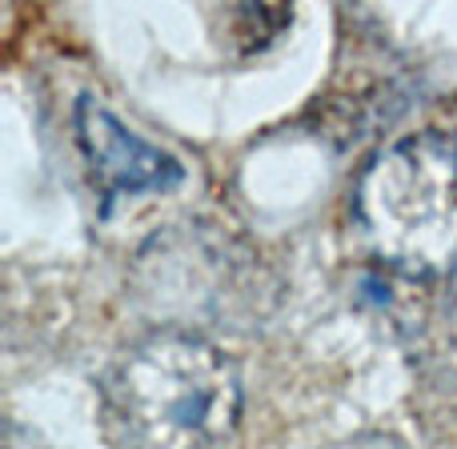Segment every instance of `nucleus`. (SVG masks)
Wrapping results in <instances>:
<instances>
[{
	"label": "nucleus",
	"instance_id": "f257e3e1",
	"mask_svg": "<svg viewBox=\"0 0 457 449\" xmlns=\"http://www.w3.org/2000/svg\"><path fill=\"white\" fill-rule=\"evenodd\" d=\"M241 373L205 333L161 325L129 341L101 378L112 449H213L241 418Z\"/></svg>",
	"mask_w": 457,
	"mask_h": 449
},
{
	"label": "nucleus",
	"instance_id": "f03ea898",
	"mask_svg": "<svg viewBox=\"0 0 457 449\" xmlns=\"http://www.w3.org/2000/svg\"><path fill=\"white\" fill-rule=\"evenodd\" d=\"M353 225L394 273L457 277V133L426 129L386 145L353 185Z\"/></svg>",
	"mask_w": 457,
	"mask_h": 449
},
{
	"label": "nucleus",
	"instance_id": "7ed1b4c3",
	"mask_svg": "<svg viewBox=\"0 0 457 449\" xmlns=\"http://www.w3.org/2000/svg\"><path fill=\"white\" fill-rule=\"evenodd\" d=\"M72 125H77L80 157H85L93 189L104 209H112L117 201L145 197V193H169L185 181V165L173 153L137 137L96 96H80Z\"/></svg>",
	"mask_w": 457,
	"mask_h": 449
},
{
	"label": "nucleus",
	"instance_id": "20e7f679",
	"mask_svg": "<svg viewBox=\"0 0 457 449\" xmlns=\"http://www.w3.org/2000/svg\"><path fill=\"white\" fill-rule=\"evenodd\" d=\"M333 449H410V445L397 442V437H389V434H357V437L337 442Z\"/></svg>",
	"mask_w": 457,
	"mask_h": 449
},
{
	"label": "nucleus",
	"instance_id": "39448f33",
	"mask_svg": "<svg viewBox=\"0 0 457 449\" xmlns=\"http://www.w3.org/2000/svg\"><path fill=\"white\" fill-rule=\"evenodd\" d=\"M8 449H21V445H16V434H12V437H8Z\"/></svg>",
	"mask_w": 457,
	"mask_h": 449
}]
</instances>
